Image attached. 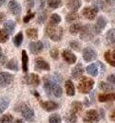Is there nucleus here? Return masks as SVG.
Returning <instances> with one entry per match:
<instances>
[{"mask_svg":"<svg viewBox=\"0 0 115 123\" xmlns=\"http://www.w3.org/2000/svg\"><path fill=\"white\" fill-rule=\"evenodd\" d=\"M107 40L110 46H112L115 50V29H110L107 32Z\"/></svg>","mask_w":115,"mask_h":123,"instance_id":"nucleus-22","label":"nucleus"},{"mask_svg":"<svg viewBox=\"0 0 115 123\" xmlns=\"http://www.w3.org/2000/svg\"><path fill=\"white\" fill-rule=\"evenodd\" d=\"M61 22V16L59 14H56V13H53L50 16V24H53V25H57Z\"/></svg>","mask_w":115,"mask_h":123,"instance_id":"nucleus-37","label":"nucleus"},{"mask_svg":"<svg viewBox=\"0 0 115 123\" xmlns=\"http://www.w3.org/2000/svg\"><path fill=\"white\" fill-rule=\"evenodd\" d=\"M21 114L23 116V117L27 120V121H30L32 122L34 119V112L31 107H29L28 105L26 104H23L21 106Z\"/></svg>","mask_w":115,"mask_h":123,"instance_id":"nucleus-7","label":"nucleus"},{"mask_svg":"<svg viewBox=\"0 0 115 123\" xmlns=\"http://www.w3.org/2000/svg\"><path fill=\"white\" fill-rule=\"evenodd\" d=\"M41 107L43 108L45 111H47V112H51V111L56 110L57 108L59 107V105L55 101L48 100V101H41Z\"/></svg>","mask_w":115,"mask_h":123,"instance_id":"nucleus-16","label":"nucleus"},{"mask_svg":"<svg viewBox=\"0 0 115 123\" xmlns=\"http://www.w3.org/2000/svg\"><path fill=\"white\" fill-rule=\"evenodd\" d=\"M98 54H97V51L92 48V47H89V46H87L83 49V58L85 62H91L94 61L96 58H97Z\"/></svg>","mask_w":115,"mask_h":123,"instance_id":"nucleus-6","label":"nucleus"},{"mask_svg":"<svg viewBox=\"0 0 115 123\" xmlns=\"http://www.w3.org/2000/svg\"><path fill=\"white\" fill-rule=\"evenodd\" d=\"M66 92L67 95L68 96H74L75 95V87H74V84L71 80H67L66 81Z\"/></svg>","mask_w":115,"mask_h":123,"instance_id":"nucleus-25","label":"nucleus"},{"mask_svg":"<svg viewBox=\"0 0 115 123\" xmlns=\"http://www.w3.org/2000/svg\"><path fill=\"white\" fill-rule=\"evenodd\" d=\"M10 105V99L6 97L0 98V114H2Z\"/></svg>","mask_w":115,"mask_h":123,"instance_id":"nucleus-26","label":"nucleus"},{"mask_svg":"<svg viewBox=\"0 0 115 123\" xmlns=\"http://www.w3.org/2000/svg\"><path fill=\"white\" fill-rule=\"evenodd\" d=\"M6 1H7V0H0V8H1L2 6H4V5H5Z\"/></svg>","mask_w":115,"mask_h":123,"instance_id":"nucleus-49","label":"nucleus"},{"mask_svg":"<svg viewBox=\"0 0 115 123\" xmlns=\"http://www.w3.org/2000/svg\"><path fill=\"white\" fill-rule=\"evenodd\" d=\"M49 54H50V56H51V58H52L53 60H58V58H59V50H58L57 47L51 48Z\"/></svg>","mask_w":115,"mask_h":123,"instance_id":"nucleus-40","label":"nucleus"},{"mask_svg":"<svg viewBox=\"0 0 115 123\" xmlns=\"http://www.w3.org/2000/svg\"><path fill=\"white\" fill-rule=\"evenodd\" d=\"M14 123H25V122H24L22 119H16Z\"/></svg>","mask_w":115,"mask_h":123,"instance_id":"nucleus-50","label":"nucleus"},{"mask_svg":"<svg viewBox=\"0 0 115 123\" xmlns=\"http://www.w3.org/2000/svg\"><path fill=\"white\" fill-rule=\"evenodd\" d=\"M81 5H82L81 0H70L69 2L67 3L68 9L70 10V11H72V12H76L77 10H79L80 7H81Z\"/></svg>","mask_w":115,"mask_h":123,"instance_id":"nucleus-20","label":"nucleus"},{"mask_svg":"<svg viewBox=\"0 0 115 123\" xmlns=\"http://www.w3.org/2000/svg\"><path fill=\"white\" fill-rule=\"evenodd\" d=\"M86 1H87V2H89V1H91V0H86Z\"/></svg>","mask_w":115,"mask_h":123,"instance_id":"nucleus-53","label":"nucleus"},{"mask_svg":"<svg viewBox=\"0 0 115 123\" xmlns=\"http://www.w3.org/2000/svg\"><path fill=\"white\" fill-rule=\"evenodd\" d=\"M98 12H99V8L97 6L93 5L91 7H85L83 9L82 14L85 18H87L88 20H93L96 17V15H97Z\"/></svg>","mask_w":115,"mask_h":123,"instance_id":"nucleus-5","label":"nucleus"},{"mask_svg":"<svg viewBox=\"0 0 115 123\" xmlns=\"http://www.w3.org/2000/svg\"><path fill=\"white\" fill-rule=\"evenodd\" d=\"M83 105L80 101H73L71 103V112H73L74 114H79L82 112Z\"/></svg>","mask_w":115,"mask_h":123,"instance_id":"nucleus-27","label":"nucleus"},{"mask_svg":"<svg viewBox=\"0 0 115 123\" xmlns=\"http://www.w3.org/2000/svg\"><path fill=\"white\" fill-rule=\"evenodd\" d=\"M81 30H82V25H81L80 23H76V24H72V25L70 26V28H69V32H70V34L75 35V34H77Z\"/></svg>","mask_w":115,"mask_h":123,"instance_id":"nucleus-30","label":"nucleus"},{"mask_svg":"<svg viewBox=\"0 0 115 123\" xmlns=\"http://www.w3.org/2000/svg\"><path fill=\"white\" fill-rule=\"evenodd\" d=\"M5 14L4 13H2V12H0V24H2V22L4 21V19H5Z\"/></svg>","mask_w":115,"mask_h":123,"instance_id":"nucleus-47","label":"nucleus"},{"mask_svg":"<svg viewBox=\"0 0 115 123\" xmlns=\"http://www.w3.org/2000/svg\"><path fill=\"white\" fill-rule=\"evenodd\" d=\"M78 18H79V14H78L76 12H71L70 13H68V14L66 16V21L68 23H71V22L77 20Z\"/></svg>","mask_w":115,"mask_h":123,"instance_id":"nucleus-32","label":"nucleus"},{"mask_svg":"<svg viewBox=\"0 0 115 123\" xmlns=\"http://www.w3.org/2000/svg\"><path fill=\"white\" fill-rule=\"evenodd\" d=\"M8 69L10 70H14V71H18V63H17V61L14 60V59H12L8 62L5 65Z\"/></svg>","mask_w":115,"mask_h":123,"instance_id":"nucleus-29","label":"nucleus"},{"mask_svg":"<svg viewBox=\"0 0 115 123\" xmlns=\"http://www.w3.org/2000/svg\"><path fill=\"white\" fill-rule=\"evenodd\" d=\"M27 35H28L29 38H31L33 40H35L38 37V31L35 29H28L27 30Z\"/></svg>","mask_w":115,"mask_h":123,"instance_id":"nucleus-35","label":"nucleus"},{"mask_svg":"<svg viewBox=\"0 0 115 123\" xmlns=\"http://www.w3.org/2000/svg\"><path fill=\"white\" fill-rule=\"evenodd\" d=\"M13 120H14V117L11 114H7L0 118V123H12Z\"/></svg>","mask_w":115,"mask_h":123,"instance_id":"nucleus-36","label":"nucleus"},{"mask_svg":"<svg viewBox=\"0 0 115 123\" xmlns=\"http://www.w3.org/2000/svg\"><path fill=\"white\" fill-rule=\"evenodd\" d=\"M22 42H23V33L20 31V32H18L16 35L14 36V44L15 45V46H20L21 44H22Z\"/></svg>","mask_w":115,"mask_h":123,"instance_id":"nucleus-33","label":"nucleus"},{"mask_svg":"<svg viewBox=\"0 0 115 123\" xmlns=\"http://www.w3.org/2000/svg\"><path fill=\"white\" fill-rule=\"evenodd\" d=\"M30 50L33 54H39L43 48H44V46H43V43L40 42V41H36V42H32L30 44Z\"/></svg>","mask_w":115,"mask_h":123,"instance_id":"nucleus-15","label":"nucleus"},{"mask_svg":"<svg viewBox=\"0 0 115 123\" xmlns=\"http://www.w3.org/2000/svg\"><path fill=\"white\" fill-rule=\"evenodd\" d=\"M44 88L46 92L49 96H54L56 98H60L63 94V90L59 83L55 82L51 78L49 79L48 76L44 78Z\"/></svg>","mask_w":115,"mask_h":123,"instance_id":"nucleus-1","label":"nucleus"},{"mask_svg":"<svg viewBox=\"0 0 115 123\" xmlns=\"http://www.w3.org/2000/svg\"><path fill=\"white\" fill-rule=\"evenodd\" d=\"M35 2H34V0H26V6H27V8H28V10H31L32 8L34 7V4Z\"/></svg>","mask_w":115,"mask_h":123,"instance_id":"nucleus-44","label":"nucleus"},{"mask_svg":"<svg viewBox=\"0 0 115 123\" xmlns=\"http://www.w3.org/2000/svg\"><path fill=\"white\" fill-rule=\"evenodd\" d=\"M34 16H35V13H34V12H31V11H28V14L25 16L24 19H23L24 23H28L29 21L32 20V18H33Z\"/></svg>","mask_w":115,"mask_h":123,"instance_id":"nucleus-43","label":"nucleus"},{"mask_svg":"<svg viewBox=\"0 0 115 123\" xmlns=\"http://www.w3.org/2000/svg\"><path fill=\"white\" fill-rule=\"evenodd\" d=\"M107 24H108L107 19H106L104 16H99L98 18H97V21H96L95 26L93 27L95 33H96V34H100V33L102 32V31L106 28Z\"/></svg>","mask_w":115,"mask_h":123,"instance_id":"nucleus-10","label":"nucleus"},{"mask_svg":"<svg viewBox=\"0 0 115 123\" xmlns=\"http://www.w3.org/2000/svg\"><path fill=\"white\" fill-rule=\"evenodd\" d=\"M87 72L92 76V77H96L99 74V63H91L87 67Z\"/></svg>","mask_w":115,"mask_h":123,"instance_id":"nucleus-19","label":"nucleus"},{"mask_svg":"<svg viewBox=\"0 0 115 123\" xmlns=\"http://www.w3.org/2000/svg\"><path fill=\"white\" fill-rule=\"evenodd\" d=\"M94 85V80L87 77H83L81 80L79 81L78 84V90L83 94H88L89 93Z\"/></svg>","mask_w":115,"mask_h":123,"instance_id":"nucleus-3","label":"nucleus"},{"mask_svg":"<svg viewBox=\"0 0 115 123\" xmlns=\"http://www.w3.org/2000/svg\"><path fill=\"white\" fill-rule=\"evenodd\" d=\"M105 60L111 66L115 67V50H108L104 54Z\"/></svg>","mask_w":115,"mask_h":123,"instance_id":"nucleus-17","label":"nucleus"},{"mask_svg":"<svg viewBox=\"0 0 115 123\" xmlns=\"http://www.w3.org/2000/svg\"><path fill=\"white\" fill-rule=\"evenodd\" d=\"M99 87H100V89H102L104 91H113V90H115L114 84H109V83H107L105 81H101L99 83Z\"/></svg>","mask_w":115,"mask_h":123,"instance_id":"nucleus-28","label":"nucleus"},{"mask_svg":"<svg viewBox=\"0 0 115 123\" xmlns=\"http://www.w3.org/2000/svg\"><path fill=\"white\" fill-rule=\"evenodd\" d=\"M98 100L100 102H107V101L115 100V93H110V94H100L98 96Z\"/></svg>","mask_w":115,"mask_h":123,"instance_id":"nucleus-21","label":"nucleus"},{"mask_svg":"<svg viewBox=\"0 0 115 123\" xmlns=\"http://www.w3.org/2000/svg\"><path fill=\"white\" fill-rule=\"evenodd\" d=\"M94 29L92 28L91 25H85L81 30L80 38L85 42H88L93 39L94 37Z\"/></svg>","mask_w":115,"mask_h":123,"instance_id":"nucleus-4","label":"nucleus"},{"mask_svg":"<svg viewBox=\"0 0 115 123\" xmlns=\"http://www.w3.org/2000/svg\"><path fill=\"white\" fill-rule=\"evenodd\" d=\"M65 120L68 123H74L77 121V117H76V114H74L73 112H69L68 113L66 116H65Z\"/></svg>","mask_w":115,"mask_h":123,"instance_id":"nucleus-31","label":"nucleus"},{"mask_svg":"<svg viewBox=\"0 0 115 123\" xmlns=\"http://www.w3.org/2000/svg\"><path fill=\"white\" fill-rule=\"evenodd\" d=\"M9 10L10 12L14 14V15H19L22 12V8H21V5L17 2L16 0H10L9 2Z\"/></svg>","mask_w":115,"mask_h":123,"instance_id":"nucleus-11","label":"nucleus"},{"mask_svg":"<svg viewBox=\"0 0 115 123\" xmlns=\"http://www.w3.org/2000/svg\"><path fill=\"white\" fill-rule=\"evenodd\" d=\"M84 121L88 123H94L99 121V115L98 112L95 110H89L86 113L84 117Z\"/></svg>","mask_w":115,"mask_h":123,"instance_id":"nucleus-9","label":"nucleus"},{"mask_svg":"<svg viewBox=\"0 0 115 123\" xmlns=\"http://www.w3.org/2000/svg\"><path fill=\"white\" fill-rule=\"evenodd\" d=\"M37 3L39 4V9H40V10H43L44 7H45L46 0H37Z\"/></svg>","mask_w":115,"mask_h":123,"instance_id":"nucleus-46","label":"nucleus"},{"mask_svg":"<svg viewBox=\"0 0 115 123\" xmlns=\"http://www.w3.org/2000/svg\"><path fill=\"white\" fill-rule=\"evenodd\" d=\"M8 39H9V34L4 30H0V43H5L8 41Z\"/></svg>","mask_w":115,"mask_h":123,"instance_id":"nucleus-41","label":"nucleus"},{"mask_svg":"<svg viewBox=\"0 0 115 123\" xmlns=\"http://www.w3.org/2000/svg\"><path fill=\"white\" fill-rule=\"evenodd\" d=\"M84 73V68H83L82 63H77L76 66H74V68H72L71 70V77L75 80L79 79Z\"/></svg>","mask_w":115,"mask_h":123,"instance_id":"nucleus-18","label":"nucleus"},{"mask_svg":"<svg viewBox=\"0 0 115 123\" xmlns=\"http://www.w3.org/2000/svg\"><path fill=\"white\" fill-rule=\"evenodd\" d=\"M15 27H16V23L10 20V21H7L4 24V31H6L8 34H12L15 30Z\"/></svg>","mask_w":115,"mask_h":123,"instance_id":"nucleus-23","label":"nucleus"},{"mask_svg":"<svg viewBox=\"0 0 115 123\" xmlns=\"http://www.w3.org/2000/svg\"><path fill=\"white\" fill-rule=\"evenodd\" d=\"M14 80V76L9 72L0 73V87H6L10 85Z\"/></svg>","mask_w":115,"mask_h":123,"instance_id":"nucleus-8","label":"nucleus"},{"mask_svg":"<svg viewBox=\"0 0 115 123\" xmlns=\"http://www.w3.org/2000/svg\"><path fill=\"white\" fill-rule=\"evenodd\" d=\"M33 94H34V96H35V97H37V98H38V97H39V95H38V93L37 92H35V91H33Z\"/></svg>","mask_w":115,"mask_h":123,"instance_id":"nucleus-52","label":"nucleus"},{"mask_svg":"<svg viewBox=\"0 0 115 123\" xmlns=\"http://www.w3.org/2000/svg\"><path fill=\"white\" fill-rule=\"evenodd\" d=\"M22 69L25 73H27L29 70V56L25 50L22 51Z\"/></svg>","mask_w":115,"mask_h":123,"instance_id":"nucleus-24","label":"nucleus"},{"mask_svg":"<svg viewBox=\"0 0 115 123\" xmlns=\"http://www.w3.org/2000/svg\"><path fill=\"white\" fill-rule=\"evenodd\" d=\"M0 59H4V56H2V50H1V47H0Z\"/></svg>","mask_w":115,"mask_h":123,"instance_id":"nucleus-51","label":"nucleus"},{"mask_svg":"<svg viewBox=\"0 0 115 123\" xmlns=\"http://www.w3.org/2000/svg\"><path fill=\"white\" fill-rule=\"evenodd\" d=\"M35 70H47L49 71L50 69L49 62L45 61L42 58H36L35 59V66H34Z\"/></svg>","mask_w":115,"mask_h":123,"instance_id":"nucleus-12","label":"nucleus"},{"mask_svg":"<svg viewBox=\"0 0 115 123\" xmlns=\"http://www.w3.org/2000/svg\"><path fill=\"white\" fill-rule=\"evenodd\" d=\"M110 118H111V120L115 121V110L111 113V115H110Z\"/></svg>","mask_w":115,"mask_h":123,"instance_id":"nucleus-48","label":"nucleus"},{"mask_svg":"<svg viewBox=\"0 0 115 123\" xmlns=\"http://www.w3.org/2000/svg\"><path fill=\"white\" fill-rule=\"evenodd\" d=\"M61 117L57 114H53L49 117V123H60L61 122Z\"/></svg>","mask_w":115,"mask_h":123,"instance_id":"nucleus-38","label":"nucleus"},{"mask_svg":"<svg viewBox=\"0 0 115 123\" xmlns=\"http://www.w3.org/2000/svg\"><path fill=\"white\" fill-rule=\"evenodd\" d=\"M24 82L27 83V84H31V85H33V86H37L39 85L40 83V79H39V76L36 75V74H30L29 76L24 78Z\"/></svg>","mask_w":115,"mask_h":123,"instance_id":"nucleus-13","label":"nucleus"},{"mask_svg":"<svg viewBox=\"0 0 115 123\" xmlns=\"http://www.w3.org/2000/svg\"><path fill=\"white\" fill-rule=\"evenodd\" d=\"M46 19H47V12H42L39 14V16H38L37 21H38L39 24H43V23L46 21Z\"/></svg>","mask_w":115,"mask_h":123,"instance_id":"nucleus-42","label":"nucleus"},{"mask_svg":"<svg viewBox=\"0 0 115 123\" xmlns=\"http://www.w3.org/2000/svg\"><path fill=\"white\" fill-rule=\"evenodd\" d=\"M48 5L50 9H57L62 6V2L61 0H49Z\"/></svg>","mask_w":115,"mask_h":123,"instance_id":"nucleus-34","label":"nucleus"},{"mask_svg":"<svg viewBox=\"0 0 115 123\" xmlns=\"http://www.w3.org/2000/svg\"><path fill=\"white\" fill-rule=\"evenodd\" d=\"M46 34L49 36V39H51L54 42H58L63 37V29L59 26H55L53 24H50L46 27Z\"/></svg>","mask_w":115,"mask_h":123,"instance_id":"nucleus-2","label":"nucleus"},{"mask_svg":"<svg viewBox=\"0 0 115 123\" xmlns=\"http://www.w3.org/2000/svg\"><path fill=\"white\" fill-rule=\"evenodd\" d=\"M69 46H70L72 49L76 50V51H80V50H81V44H80L77 40L71 41V42L69 43Z\"/></svg>","mask_w":115,"mask_h":123,"instance_id":"nucleus-39","label":"nucleus"},{"mask_svg":"<svg viewBox=\"0 0 115 123\" xmlns=\"http://www.w3.org/2000/svg\"><path fill=\"white\" fill-rule=\"evenodd\" d=\"M62 57H63L64 61L67 62L68 64L74 63V62H76V60H77L76 56H75L70 50H64L63 53H62Z\"/></svg>","mask_w":115,"mask_h":123,"instance_id":"nucleus-14","label":"nucleus"},{"mask_svg":"<svg viewBox=\"0 0 115 123\" xmlns=\"http://www.w3.org/2000/svg\"><path fill=\"white\" fill-rule=\"evenodd\" d=\"M108 81L110 84H115V74H111L108 77Z\"/></svg>","mask_w":115,"mask_h":123,"instance_id":"nucleus-45","label":"nucleus"}]
</instances>
